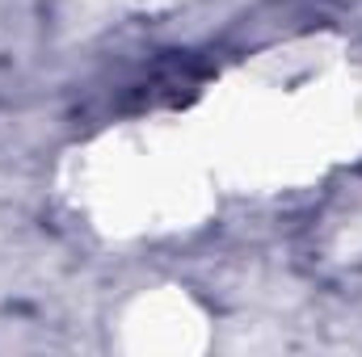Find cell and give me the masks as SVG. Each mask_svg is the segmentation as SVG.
<instances>
[{
	"label": "cell",
	"mask_w": 362,
	"mask_h": 357,
	"mask_svg": "<svg viewBox=\"0 0 362 357\" xmlns=\"http://www.w3.org/2000/svg\"><path fill=\"white\" fill-rule=\"evenodd\" d=\"M211 76V68H198V63H189V59H169V63H160L144 85H139V109L148 105H181V101H189L198 85Z\"/></svg>",
	"instance_id": "obj_1"
}]
</instances>
